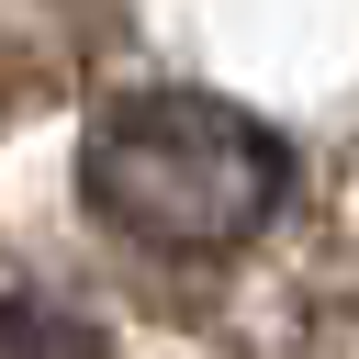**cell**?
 Wrapping results in <instances>:
<instances>
[{
  "instance_id": "6da1fadb",
  "label": "cell",
  "mask_w": 359,
  "mask_h": 359,
  "mask_svg": "<svg viewBox=\"0 0 359 359\" xmlns=\"http://www.w3.org/2000/svg\"><path fill=\"white\" fill-rule=\"evenodd\" d=\"M79 202L146 258H236L292 202V135L224 90H123L79 135Z\"/></svg>"
}]
</instances>
